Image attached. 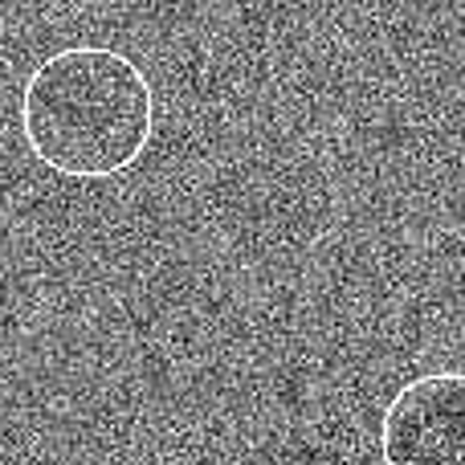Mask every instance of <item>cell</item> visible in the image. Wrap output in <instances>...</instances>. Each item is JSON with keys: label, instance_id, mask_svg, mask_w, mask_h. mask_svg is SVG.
I'll use <instances>...</instances> for the list:
<instances>
[{"label": "cell", "instance_id": "1", "mask_svg": "<svg viewBox=\"0 0 465 465\" xmlns=\"http://www.w3.org/2000/svg\"><path fill=\"white\" fill-rule=\"evenodd\" d=\"M21 135L57 176L111 180L152 147L155 90L119 49L65 45L25 78Z\"/></svg>", "mask_w": 465, "mask_h": 465}, {"label": "cell", "instance_id": "2", "mask_svg": "<svg viewBox=\"0 0 465 465\" xmlns=\"http://www.w3.org/2000/svg\"><path fill=\"white\" fill-rule=\"evenodd\" d=\"M384 465H465V371H425L380 417Z\"/></svg>", "mask_w": 465, "mask_h": 465}]
</instances>
